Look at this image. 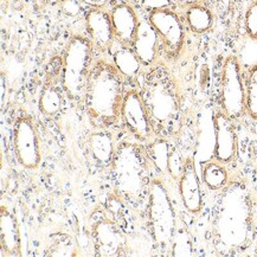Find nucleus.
<instances>
[{"label": "nucleus", "mask_w": 257, "mask_h": 257, "mask_svg": "<svg viewBox=\"0 0 257 257\" xmlns=\"http://www.w3.org/2000/svg\"><path fill=\"white\" fill-rule=\"evenodd\" d=\"M222 190L213 207V244L220 255H237L252 240V197L242 180L226 184Z\"/></svg>", "instance_id": "1"}, {"label": "nucleus", "mask_w": 257, "mask_h": 257, "mask_svg": "<svg viewBox=\"0 0 257 257\" xmlns=\"http://www.w3.org/2000/svg\"><path fill=\"white\" fill-rule=\"evenodd\" d=\"M139 94L146 107L154 133L173 137L183 120L181 95L176 78L163 63H156L139 75Z\"/></svg>", "instance_id": "2"}, {"label": "nucleus", "mask_w": 257, "mask_h": 257, "mask_svg": "<svg viewBox=\"0 0 257 257\" xmlns=\"http://www.w3.org/2000/svg\"><path fill=\"white\" fill-rule=\"evenodd\" d=\"M123 75L104 59L91 65L84 95L85 111L95 128L107 130L117 122L124 100Z\"/></svg>", "instance_id": "3"}, {"label": "nucleus", "mask_w": 257, "mask_h": 257, "mask_svg": "<svg viewBox=\"0 0 257 257\" xmlns=\"http://www.w3.org/2000/svg\"><path fill=\"white\" fill-rule=\"evenodd\" d=\"M151 165L146 148L141 145L126 141L116 147L111 183L118 198L134 210L147 206L152 185Z\"/></svg>", "instance_id": "4"}, {"label": "nucleus", "mask_w": 257, "mask_h": 257, "mask_svg": "<svg viewBox=\"0 0 257 257\" xmlns=\"http://www.w3.org/2000/svg\"><path fill=\"white\" fill-rule=\"evenodd\" d=\"M93 48L90 39L81 35L72 36L65 48L62 63V84L65 94L75 102L84 101Z\"/></svg>", "instance_id": "5"}, {"label": "nucleus", "mask_w": 257, "mask_h": 257, "mask_svg": "<svg viewBox=\"0 0 257 257\" xmlns=\"http://www.w3.org/2000/svg\"><path fill=\"white\" fill-rule=\"evenodd\" d=\"M146 209L148 229L156 245L159 249L171 248L177 231L176 212L166 186L160 179L152 181Z\"/></svg>", "instance_id": "6"}, {"label": "nucleus", "mask_w": 257, "mask_h": 257, "mask_svg": "<svg viewBox=\"0 0 257 257\" xmlns=\"http://www.w3.org/2000/svg\"><path fill=\"white\" fill-rule=\"evenodd\" d=\"M220 87V101L224 113L232 120L242 117L246 111L245 84L242 67L235 56H230L224 62Z\"/></svg>", "instance_id": "7"}, {"label": "nucleus", "mask_w": 257, "mask_h": 257, "mask_svg": "<svg viewBox=\"0 0 257 257\" xmlns=\"http://www.w3.org/2000/svg\"><path fill=\"white\" fill-rule=\"evenodd\" d=\"M148 22L159 35L161 47L167 57L177 58L185 39V30L179 16L171 9L154 10L148 15Z\"/></svg>", "instance_id": "8"}, {"label": "nucleus", "mask_w": 257, "mask_h": 257, "mask_svg": "<svg viewBox=\"0 0 257 257\" xmlns=\"http://www.w3.org/2000/svg\"><path fill=\"white\" fill-rule=\"evenodd\" d=\"M13 145L19 163L26 169H36L41 163V148L37 131L28 114L22 115L13 127Z\"/></svg>", "instance_id": "9"}, {"label": "nucleus", "mask_w": 257, "mask_h": 257, "mask_svg": "<svg viewBox=\"0 0 257 257\" xmlns=\"http://www.w3.org/2000/svg\"><path fill=\"white\" fill-rule=\"evenodd\" d=\"M121 117L127 130L138 140L148 141L154 134L147 109L138 90H130L124 95Z\"/></svg>", "instance_id": "10"}, {"label": "nucleus", "mask_w": 257, "mask_h": 257, "mask_svg": "<svg viewBox=\"0 0 257 257\" xmlns=\"http://www.w3.org/2000/svg\"><path fill=\"white\" fill-rule=\"evenodd\" d=\"M93 233L95 248L101 256H118L123 255V249L127 246V238H124L120 228L114 220L103 215L95 218L93 216Z\"/></svg>", "instance_id": "11"}, {"label": "nucleus", "mask_w": 257, "mask_h": 257, "mask_svg": "<svg viewBox=\"0 0 257 257\" xmlns=\"http://www.w3.org/2000/svg\"><path fill=\"white\" fill-rule=\"evenodd\" d=\"M213 123H215L213 158L219 163H231L238 150V140H237L233 120L222 110L213 115Z\"/></svg>", "instance_id": "12"}, {"label": "nucleus", "mask_w": 257, "mask_h": 257, "mask_svg": "<svg viewBox=\"0 0 257 257\" xmlns=\"http://www.w3.org/2000/svg\"><path fill=\"white\" fill-rule=\"evenodd\" d=\"M145 148L151 163L158 172L180 179L185 161L181 160L180 154L169 141L159 138L148 144Z\"/></svg>", "instance_id": "13"}, {"label": "nucleus", "mask_w": 257, "mask_h": 257, "mask_svg": "<svg viewBox=\"0 0 257 257\" xmlns=\"http://www.w3.org/2000/svg\"><path fill=\"white\" fill-rule=\"evenodd\" d=\"M85 26L97 50L104 52L111 47L115 35L109 13L103 9H90L85 17Z\"/></svg>", "instance_id": "14"}, {"label": "nucleus", "mask_w": 257, "mask_h": 257, "mask_svg": "<svg viewBox=\"0 0 257 257\" xmlns=\"http://www.w3.org/2000/svg\"><path fill=\"white\" fill-rule=\"evenodd\" d=\"M179 190L185 209L191 213L199 212L203 205V196L199 177L192 158H187L184 163L183 173L179 181Z\"/></svg>", "instance_id": "15"}, {"label": "nucleus", "mask_w": 257, "mask_h": 257, "mask_svg": "<svg viewBox=\"0 0 257 257\" xmlns=\"http://www.w3.org/2000/svg\"><path fill=\"white\" fill-rule=\"evenodd\" d=\"M159 45H161L159 35L153 25L150 22L141 21L132 47L144 67H152L156 64L159 55Z\"/></svg>", "instance_id": "16"}, {"label": "nucleus", "mask_w": 257, "mask_h": 257, "mask_svg": "<svg viewBox=\"0 0 257 257\" xmlns=\"http://www.w3.org/2000/svg\"><path fill=\"white\" fill-rule=\"evenodd\" d=\"M111 24H113L115 38L126 45H133L137 35L139 19L137 12L130 4H118L110 12Z\"/></svg>", "instance_id": "17"}, {"label": "nucleus", "mask_w": 257, "mask_h": 257, "mask_svg": "<svg viewBox=\"0 0 257 257\" xmlns=\"http://www.w3.org/2000/svg\"><path fill=\"white\" fill-rule=\"evenodd\" d=\"M88 150L96 166L101 169L111 166L116 148L114 147V139L109 132L100 130L89 135Z\"/></svg>", "instance_id": "18"}, {"label": "nucleus", "mask_w": 257, "mask_h": 257, "mask_svg": "<svg viewBox=\"0 0 257 257\" xmlns=\"http://www.w3.org/2000/svg\"><path fill=\"white\" fill-rule=\"evenodd\" d=\"M0 242L8 255H21V232L18 222L5 206L0 210Z\"/></svg>", "instance_id": "19"}, {"label": "nucleus", "mask_w": 257, "mask_h": 257, "mask_svg": "<svg viewBox=\"0 0 257 257\" xmlns=\"http://www.w3.org/2000/svg\"><path fill=\"white\" fill-rule=\"evenodd\" d=\"M113 61L117 70L127 78L139 77L141 68L144 67L138 55L135 54L133 47L122 43H120V47L115 49Z\"/></svg>", "instance_id": "20"}, {"label": "nucleus", "mask_w": 257, "mask_h": 257, "mask_svg": "<svg viewBox=\"0 0 257 257\" xmlns=\"http://www.w3.org/2000/svg\"><path fill=\"white\" fill-rule=\"evenodd\" d=\"M186 23L194 34H204L212 28L213 15L205 6L190 5L186 10Z\"/></svg>", "instance_id": "21"}, {"label": "nucleus", "mask_w": 257, "mask_h": 257, "mask_svg": "<svg viewBox=\"0 0 257 257\" xmlns=\"http://www.w3.org/2000/svg\"><path fill=\"white\" fill-rule=\"evenodd\" d=\"M38 108L42 114L54 116L62 108V95L54 84L43 85L38 100Z\"/></svg>", "instance_id": "22"}, {"label": "nucleus", "mask_w": 257, "mask_h": 257, "mask_svg": "<svg viewBox=\"0 0 257 257\" xmlns=\"http://www.w3.org/2000/svg\"><path fill=\"white\" fill-rule=\"evenodd\" d=\"M228 171L218 163H207L203 169V180L211 190H222L228 184Z\"/></svg>", "instance_id": "23"}, {"label": "nucleus", "mask_w": 257, "mask_h": 257, "mask_svg": "<svg viewBox=\"0 0 257 257\" xmlns=\"http://www.w3.org/2000/svg\"><path fill=\"white\" fill-rule=\"evenodd\" d=\"M246 113L257 120V64L249 69L245 82Z\"/></svg>", "instance_id": "24"}, {"label": "nucleus", "mask_w": 257, "mask_h": 257, "mask_svg": "<svg viewBox=\"0 0 257 257\" xmlns=\"http://www.w3.org/2000/svg\"><path fill=\"white\" fill-rule=\"evenodd\" d=\"M172 255L173 256H191L192 251V242L190 235L185 230H178L174 235L172 242Z\"/></svg>", "instance_id": "25"}, {"label": "nucleus", "mask_w": 257, "mask_h": 257, "mask_svg": "<svg viewBox=\"0 0 257 257\" xmlns=\"http://www.w3.org/2000/svg\"><path fill=\"white\" fill-rule=\"evenodd\" d=\"M245 31L250 38L257 41V2H253L245 13Z\"/></svg>", "instance_id": "26"}, {"label": "nucleus", "mask_w": 257, "mask_h": 257, "mask_svg": "<svg viewBox=\"0 0 257 257\" xmlns=\"http://www.w3.org/2000/svg\"><path fill=\"white\" fill-rule=\"evenodd\" d=\"M61 4H62V11H63L67 16L76 17L77 15H80L81 8H82L81 0H63Z\"/></svg>", "instance_id": "27"}, {"label": "nucleus", "mask_w": 257, "mask_h": 257, "mask_svg": "<svg viewBox=\"0 0 257 257\" xmlns=\"http://www.w3.org/2000/svg\"><path fill=\"white\" fill-rule=\"evenodd\" d=\"M143 8L146 11H154V10H161V9H171L172 6V2L171 0H143L141 2Z\"/></svg>", "instance_id": "28"}, {"label": "nucleus", "mask_w": 257, "mask_h": 257, "mask_svg": "<svg viewBox=\"0 0 257 257\" xmlns=\"http://www.w3.org/2000/svg\"><path fill=\"white\" fill-rule=\"evenodd\" d=\"M82 4L90 6L91 9H103L108 4V0H81Z\"/></svg>", "instance_id": "29"}, {"label": "nucleus", "mask_w": 257, "mask_h": 257, "mask_svg": "<svg viewBox=\"0 0 257 257\" xmlns=\"http://www.w3.org/2000/svg\"><path fill=\"white\" fill-rule=\"evenodd\" d=\"M180 3L185 5H193V4H198V0H180Z\"/></svg>", "instance_id": "30"}, {"label": "nucleus", "mask_w": 257, "mask_h": 257, "mask_svg": "<svg viewBox=\"0 0 257 257\" xmlns=\"http://www.w3.org/2000/svg\"><path fill=\"white\" fill-rule=\"evenodd\" d=\"M49 2H50L51 3V4H58V3H62V2H63V0H49Z\"/></svg>", "instance_id": "31"}]
</instances>
